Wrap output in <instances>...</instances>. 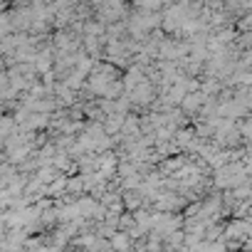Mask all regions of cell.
<instances>
[{"label": "cell", "instance_id": "6da1fadb", "mask_svg": "<svg viewBox=\"0 0 252 252\" xmlns=\"http://www.w3.org/2000/svg\"><path fill=\"white\" fill-rule=\"evenodd\" d=\"M111 245L116 247V250H129V240H126V235H114V240H111Z\"/></svg>", "mask_w": 252, "mask_h": 252}]
</instances>
